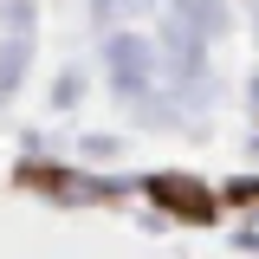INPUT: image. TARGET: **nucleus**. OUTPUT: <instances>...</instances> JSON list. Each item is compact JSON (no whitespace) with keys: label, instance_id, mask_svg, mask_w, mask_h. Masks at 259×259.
I'll list each match as a JSON object with an SVG mask.
<instances>
[{"label":"nucleus","instance_id":"f257e3e1","mask_svg":"<svg viewBox=\"0 0 259 259\" xmlns=\"http://www.w3.org/2000/svg\"><path fill=\"white\" fill-rule=\"evenodd\" d=\"M149 194H156L168 214H182V221H214V201H207V188H194V182L156 175V182H149Z\"/></svg>","mask_w":259,"mask_h":259}]
</instances>
